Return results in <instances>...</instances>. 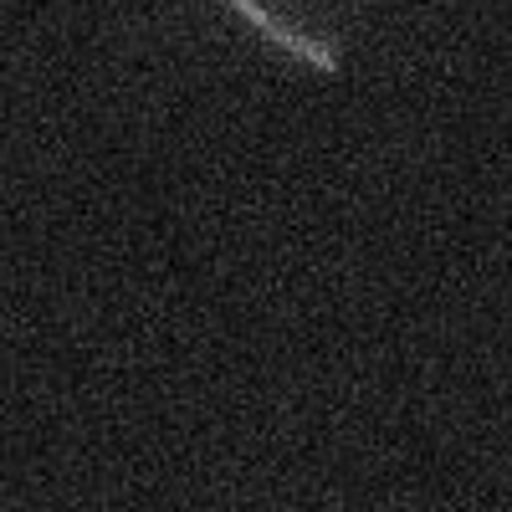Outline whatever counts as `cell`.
I'll return each mask as SVG.
<instances>
[{
  "mask_svg": "<svg viewBox=\"0 0 512 512\" xmlns=\"http://www.w3.org/2000/svg\"><path fill=\"white\" fill-rule=\"evenodd\" d=\"M226 11H236L256 36L267 41V47H277V52H287V57H297L303 67H313V72H323V77H333V72H344V36L338 31H313V26H297V21H287L282 11H272V0H221Z\"/></svg>",
  "mask_w": 512,
  "mask_h": 512,
  "instance_id": "6da1fadb",
  "label": "cell"
}]
</instances>
